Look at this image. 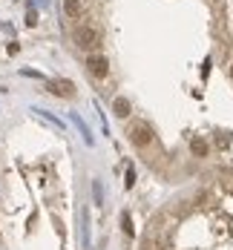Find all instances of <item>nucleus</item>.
<instances>
[{
    "label": "nucleus",
    "mask_w": 233,
    "mask_h": 250,
    "mask_svg": "<svg viewBox=\"0 0 233 250\" xmlns=\"http://www.w3.org/2000/svg\"><path fill=\"white\" fill-rule=\"evenodd\" d=\"M92 196H95V204H104V187H101V181H92Z\"/></svg>",
    "instance_id": "nucleus-10"
},
{
    "label": "nucleus",
    "mask_w": 233,
    "mask_h": 250,
    "mask_svg": "<svg viewBox=\"0 0 233 250\" xmlns=\"http://www.w3.org/2000/svg\"><path fill=\"white\" fill-rule=\"evenodd\" d=\"M86 69H89V75H95V78H106L109 63H106L104 55H89V58H86Z\"/></svg>",
    "instance_id": "nucleus-3"
},
{
    "label": "nucleus",
    "mask_w": 233,
    "mask_h": 250,
    "mask_svg": "<svg viewBox=\"0 0 233 250\" xmlns=\"http://www.w3.org/2000/svg\"><path fill=\"white\" fill-rule=\"evenodd\" d=\"M84 9H86L84 0H64V12H66V18H72V21L84 15Z\"/></svg>",
    "instance_id": "nucleus-5"
},
{
    "label": "nucleus",
    "mask_w": 233,
    "mask_h": 250,
    "mask_svg": "<svg viewBox=\"0 0 233 250\" xmlns=\"http://www.w3.org/2000/svg\"><path fill=\"white\" fill-rule=\"evenodd\" d=\"M132 184H135V170H132V167H127V173H124V187H132Z\"/></svg>",
    "instance_id": "nucleus-12"
},
{
    "label": "nucleus",
    "mask_w": 233,
    "mask_h": 250,
    "mask_svg": "<svg viewBox=\"0 0 233 250\" xmlns=\"http://www.w3.org/2000/svg\"><path fill=\"white\" fill-rule=\"evenodd\" d=\"M231 75H233V69H231Z\"/></svg>",
    "instance_id": "nucleus-13"
},
{
    "label": "nucleus",
    "mask_w": 233,
    "mask_h": 250,
    "mask_svg": "<svg viewBox=\"0 0 233 250\" xmlns=\"http://www.w3.org/2000/svg\"><path fill=\"white\" fill-rule=\"evenodd\" d=\"M112 112H115L118 118H127L129 115V101L127 98H115L112 101Z\"/></svg>",
    "instance_id": "nucleus-6"
},
{
    "label": "nucleus",
    "mask_w": 233,
    "mask_h": 250,
    "mask_svg": "<svg viewBox=\"0 0 233 250\" xmlns=\"http://www.w3.org/2000/svg\"><path fill=\"white\" fill-rule=\"evenodd\" d=\"M127 135L135 147H147V144L153 141V126L147 124V121H132V124L127 126Z\"/></svg>",
    "instance_id": "nucleus-1"
},
{
    "label": "nucleus",
    "mask_w": 233,
    "mask_h": 250,
    "mask_svg": "<svg viewBox=\"0 0 233 250\" xmlns=\"http://www.w3.org/2000/svg\"><path fill=\"white\" fill-rule=\"evenodd\" d=\"M72 121H75V124H78V129H81V135L86 138V144H92V135H89V129H86V124H84V121H81L78 115H72Z\"/></svg>",
    "instance_id": "nucleus-9"
},
{
    "label": "nucleus",
    "mask_w": 233,
    "mask_h": 250,
    "mask_svg": "<svg viewBox=\"0 0 233 250\" xmlns=\"http://www.w3.org/2000/svg\"><path fill=\"white\" fill-rule=\"evenodd\" d=\"M207 150H210V147H207V141H205V138H193V141H190V152H193V155L205 158Z\"/></svg>",
    "instance_id": "nucleus-7"
},
{
    "label": "nucleus",
    "mask_w": 233,
    "mask_h": 250,
    "mask_svg": "<svg viewBox=\"0 0 233 250\" xmlns=\"http://www.w3.org/2000/svg\"><path fill=\"white\" fill-rule=\"evenodd\" d=\"M49 92L52 95H61V98H72L75 95V83L72 81H49Z\"/></svg>",
    "instance_id": "nucleus-4"
},
{
    "label": "nucleus",
    "mask_w": 233,
    "mask_h": 250,
    "mask_svg": "<svg viewBox=\"0 0 233 250\" xmlns=\"http://www.w3.org/2000/svg\"><path fill=\"white\" fill-rule=\"evenodd\" d=\"M121 230H124L127 236H132V233H135V227H132V219H129V213H121Z\"/></svg>",
    "instance_id": "nucleus-8"
},
{
    "label": "nucleus",
    "mask_w": 233,
    "mask_h": 250,
    "mask_svg": "<svg viewBox=\"0 0 233 250\" xmlns=\"http://www.w3.org/2000/svg\"><path fill=\"white\" fill-rule=\"evenodd\" d=\"M75 43L81 49H95V46L101 43V35H98L95 26H78L75 29Z\"/></svg>",
    "instance_id": "nucleus-2"
},
{
    "label": "nucleus",
    "mask_w": 233,
    "mask_h": 250,
    "mask_svg": "<svg viewBox=\"0 0 233 250\" xmlns=\"http://www.w3.org/2000/svg\"><path fill=\"white\" fill-rule=\"evenodd\" d=\"M26 26H38V9L35 6L26 9Z\"/></svg>",
    "instance_id": "nucleus-11"
}]
</instances>
